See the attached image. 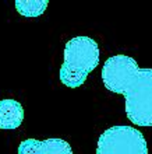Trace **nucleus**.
Segmentation results:
<instances>
[{
    "label": "nucleus",
    "mask_w": 152,
    "mask_h": 154,
    "mask_svg": "<svg viewBox=\"0 0 152 154\" xmlns=\"http://www.w3.org/2000/svg\"><path fill=\"white\" fill-rule=\"evenodd\" d=\"M102 81L109 91L126 97V114L137 126H152V69H141L127 55L105 62Z\"/></svg>",
    "instance_id": "1"
},
{
    "label": "nucleus",
    "mask_w": 152,
    "mask_h": 154,
    "mask_svg": "<svg viewBox=\"0 0 152 154\" xmlns=\"http://www.w3.org/2000/svg\"><path fill=\"white\" fill-rule=\"evenodd\" d=\"M99 65V46L88 37H76L64 46V60L60 67V81L66 87L77 88L85 83L91 72Z\"/></svg>",
    "instance_id": "2"
},
{
    "label": "nucleus",
    "mask_w": 152,
    "mask_h": 154,
    "mask_svg": "<svg viewBox=\"0 0 152 154\" xmlns=\"http://www.w3.org/2000/svg\"><path fill=\"white\" fill-rule=\"evenodd\" d=\"M96 154H148L147 140L130 126H112L100 134Z\"/></svg>",
    "instance_id": "3"
},
{
    "label": "nucleus",
    "mask_w": 152,
    "mask_h": 154,
    "mask_svg": "<svg viewBox=\"0 0 152 154\" xmlns=\"http://www.w3.org/2000/svg\"><path fill=\"white\" fill-rule=\"evenodd\" d=\"M18 154H73V150L63 139H46L42 142L28 139L21 142Z\"/></svg>",
    "instance_id": "4"
},
{
    "label": "nucleus",
    "mask_w": 152,
    "mask_h": 154,
    "mask_svg": "<svg viewBox=\"0 0 152 154\" xmlns=\"http://www.w3.org/2000/svg\"><path fill=\"white\" fill-rule=\"evenodd\" d=\"M24 121V108L16 100L0 101V129L11 130L20 128Z\"/></svg>",
    "instance_id": "5"
},
{
    "label": "nucleus",
    "mask_w": 152,
    "mask_h": 154,
    "mask_svg": "<svg viewBox=\"0 0 152 154\" xmlns=\"http://www.w3.org/2000/svg\"><path fill=\"white\" fill-rule=\"evenodd\" d=\"M48 0H17L16 8L24 17H39L48 7Z\"/></svg>",
    "instance_id": "6"
}]
</instances>
